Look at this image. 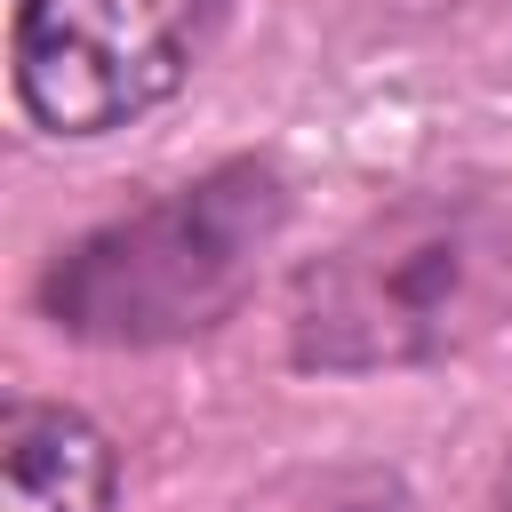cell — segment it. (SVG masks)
<instances>
[{"instance_id":"obj_1","label":"cell","mask_w":512,"mask_h":512,"mask_svg":"<svg viewBox=\"0 0 512 512\" xmlns=\"http://www.w3.org/2000/svg\"><path fill=\"white\" fill-rule=\"evenodd\" d=\"M512 320V176L464 168L360 216L288 296V360L312 376L432 368Z\"/></svg>"},{"instance_id":"obj_3","label":"cell","mask_w":512,"mask_h":512,"mask_svg":"<svg viewBox=\"0 0 512 512\" xmlns=\"http://www.w3.org/2000/svg\"><path fill=\"white\" fill-rule=\"evenodd\" d=\"M232 0H16V96L48 136H104L184 88Z\"/></svg>"},{"instance_id":"obj_5","label":"cell","mask_w":512,"mask_h":512,"mask_svg":"<svg viewBox=\"0 0 512 512\" xmlns=\"http://www.w3.org/2000/svg\"><path fill=\"white\" fill-rule=\"evenodd\" d=\"M496 512H512V472H504V488H496Z\"/></svg>"},{"instance_id":"obj_2","label":"cell","mask_w":512,"mask_h":512,"mask_svg":"<svg viewBox=\"0 0 512 512\" xmlns=\"http://www.w3.org/2000/svg\"><path fill=\"white\" fill-rule=\"evenodd\" d=\"M288 224V176L256 152L80 232L40 272V312L104 352L184 344L240 312Z\"/></svg>"},{"instance_id":"obj_4","label":"cell","mask_w":512,"mask_h":512,"mask_svg":"<svg viewBox=\"0 0 512 512\" xmlns=\"http://www.w3.org/2000/svg\"><path fill=\"white\" fill-rule=\"evenodd\" d=\"M112 440L56 400H8L0 416V512H104L112 504Z\"/></svg>"},{"instance_id":"obj_6","label":"cell","mask_w":512,"mask_h":512,"mask_svg":"<svg viewBox=\"0 0 512 512\" xmlns=\"http://www.w3.org/2000/svg\"><path fill=\"white\" fill-rule=\"evenodd\" d=\"M344 512H384V504H344Z\"/></svg>"}]
</instances>
